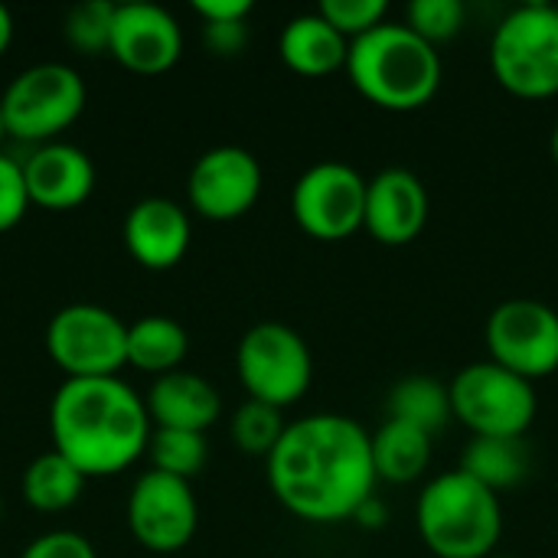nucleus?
<instances>
[{
  "label": "nucleus",
  "mask_w": 558,
  "mask_h": 558,
  "mask_svg": "<svg viewBox=\"0 0 558 558\" xmlns=\"http://www.w3.org/2000/svg\"><path fill=\"white\" fill-rule=\"evenodd\" d=\"M278 52L288 69L301 75H330L337 69H347L350 39L333 29L320 13H301L284 23Z\"/></svg>",
  "instance_id": "nucleus-19"
},
{
  "label": "nucleus",
  "mask_w": 558,
  "mask_h": 558,
  "mask_svg": "<svg viewBox=\"0 0 558 558\" xmlns=\"http://www.w3.org/2000/svg\"><path fill=\"white\" fill-rule=\"evenodd\" d=\"M20 558H98L95 556V546L72 533V530H52V533H43L39 539H33L23 556Z\"/></svg>",
  "instance_id": "nucleus-31"
},
{
  "label": "nucleus",
  "mask_w": 558,
  "mask_h": 558,
  "mask_svg": "<svg viewBox=\"0 0 558 558\" xmlns=\"http://www.w3.org/2000/svg\"><path fill=\"white\" fill-rule=\"evenodd\" d=\"M49 432L85 477L121 474L150 441V415L144 399L121 376L65 379L49 402Z\"/></svg>",
  "instance_id": "nucleus-2"
},
{
  "label": "nucleus",
  "mask_w": 558,
  "mask_h": 558,
  "mask_svg": "<svg viewBox=\"0 0 558 558\" xmlns=\"http://www.w3.org/2000/svg\"><path fill=\"white\" fill-rule=\"evenodd\" d=\"M147 454L154 461V471L173 474V477H196L209 458L206 435L199 432H180V428H154L147 441Z\"/></svg>",
  "instance_id": "nucleus-25"
},
{
  "label": "nucleus",
  "mask_w": 558,
  "mask_h": 558,
  "mask_svg": "<svg viewBox=\"0 0 558 558\" xmlns=\"http://www.w3.org/2000/svg\"><path fill=\"white\" fill-rule=\"evenodd\" d=\"M405 26H412L432 46L445 43L461 33L464 3L461 0H412L405 10Z\"/></svg>",
  "instance_id": "nucleus-28"
},
{
  "label": "nucleus",
  "mask_w": 558,
  "mask_h": 558,
  "mask_svg": "<svg viewBox=\"0 0 558 558\" xmlns=\"http://www.w3.org/2000/svg\"><path fill=\"white\" fill-rule=\"evenodd\" d=\"M29 209V193L23 183V163L0 154V232L13 229Z\"/></svg>",
  "instance_id": "nucleus-30"
},
{
  "label": "nucleus",
  "mask_w": 558,
  "mask_h": 558,
  "mask_svg": "<svg viewBox=\"0 0 558 558\" xmlns=\"http://www.w3.org/2000/svg\"><path fill=\"white\" fill-rule=\"evenodd\" d=\"M190 353V337L180 320L150 314L128 327V363L141 373L167 376L180 369Z\"/></svg>",
  "instance_id": "nucleus-21"
},
{
  "label": "nucleus",
  "mask_w": 558,
  "mask_h": 558,
  "mask_svg": "<svg viewBox=\"0 0 558 558\" xmlns=\"http://www.w3.org/2000/svg\"><path fill=\"white\" fill-rule=\"evenodd\" d=\"M124 69L141 75L167 72L183 52V29L170 10L147 0H128L114 10L111 49Z\"/></svg>",
  "instance_id": "nucleus-14"
},
{
  "label": "nucleus",
  "mask_w": 558,
  "mask_h": 558,
  "mask_svg": "<svg viewBox=\"0 0 558 558\" xmlns=\"http://www.w3.org/2000/svg\"><path fill=\"white\" fill-rule=\"evenodd\" d=\"M317 13L353 43L356 36L386 23L389 3L386 0H320Z\"/></svg>",
  "instance_id": "nucleus-29"
},
{
  "label": "nucleus",
  "mask_w": 558,
  "mask_h": 558,
  "mask_svg": "<svg viewBox=\"0 0 558 558\" xmlns=\"http://www.w3.org/2000/svg\"><path fill=\"white\" fill-rule=\"evenodd\" d=\"M461 471L500 494L530 474V451L523 438H471L461 458Z\"/></svg>",
  "instance_id": "nucleus-24"
},
{
  "label": "nucleus",
  "mask_w": 558,
  "mask_h": 558,
  "mask_svg": "<svg viewBox=\"0 0 558 558\" xmlns=\"http://www.w3.org/2000/svg\"><path fill=\"white\" fill-rule=\"evenodd\" d=\"M432 199L418 173L405 167H386L366 180L363 229L383 245H409L428 226Z\"/></svg>",
  "instance_id": "nucleus-15"
},
{
  "label": "nucleus",
  "mask_w": 558,
  "mask_h": 558,
  "mask_svg": "<svg viewBox=\"0 0 558 558\" xmlns=\"http://www.w3.org/2000/svg\"><path fill=\"white\" fill-rule=\"evenodd\" d=\"M144 405L154 428H180L199 435H206V428L216 425L222 412V399L216 386L190 369H173L167 376H157L144 396Z\"/></svg>",
  "instance_id": "nucleus-18"
},
{
  "label": "nucleus",
  "mask_w": 558,
  "mask_h": 558,
  "mask_svg": "<svg viewBox=\"0 0 558 558\" xmlns=\"http://www.w3.org/2000/svg\"><path fill=\"white\" fill-rule=\"evenodd\" d=\"M353 520H356L363 530H383V526L389 523V510H386V504L373 494V497L353 513Z\"/></svg>",
  "instance_id": "nucleus-34"
},
{
  "label": "nucleus",
  "mask_w": 558,
  "mask_h": 558,
  "mask_svg": "<svg viewBox=\"0 0 558 558\" xmlns=\"http://www.w3.org/2000/svg\"><path fill=\"white\" fill-rule=\"evenodd\" d=\"M284 428L288 425L281 418V409L258 402V399L242 402L232 415V441L245 454H265L268 458L275 451V445L281 441Z\"/></svg>",
  "instance_id": "nucleus-27"
},
{
  "label": "nucleus",
  "mask_w": 558,
  "mask_h": 558,
  "mask_svg": "<svg viewBox=\"0 0 558 558\" xmlns=\"http://www.w3.org/2000/svg\"><path fill=\"white\" fill-rule=\"evenodd\" d=\"M196 523L199 510L190 481L163 471H147L134 481L128 497V526L144 549L160 556L180 553L193 539Z\"/></svg>",
  "instance_id": "nucleus-12"
},
{
  "label": "nucleus",
  "mask_w": 558,
  "mask_h": 558,
  "mask_svg": "<svg viewBox=\"0 0 558 558\" xmlns=\"http://www.w3.org/2000/svg\"><path fill=\"white\" fill-rule=\"evenodd\" d=\"M29 203L46 209H75L95 190V163L75 144L49 141L23 157Z\"/></svg>",
  "instance_id": "nucleus-16"
},
{
  "label": "nucleus",
  "mask_w": 558,
  "mask_h": 558,
  "mask_svg": "<svg viewBox=\"0 0 558 558\" xmlns=\"http://www.w3.org/2000/svg\"><path fill=\"white\" fill-rule=\"evenodd\" d=\"M235 366L248 399L268 402L275 409L298 402L314 379V360L304 337L275 320L255 324L242 333Z\"/></svg>",
  "instance_id": "nucleus-8"
},
{
  "label": "nucleus",
  "mask_w": 558,
  "mask_h": 558,
  "mask_svg": "<svg viewBox=\"0 0 558 558\" xmlns=\"http://www.w3.org/2000/svg\"><path fill=\"white\" fill-rule=\"evenodd\" d=\"M448 389L454 418H461L474 438H523L539 409L533 383L494 360L468 363Z\"/></svg>",
  "instance_id": "nucleus-6"
},
{
  "label": "nucleus",
  "mask_w": 558,
  "mask_h": 558,
  "mask_svg": "<svg viewBox=\"0 0 558 558\" xmlns=\"http://www.w3.org/2000/svg\"><path fill=\"white\" fill-rule=\"evenodd\" d=\"M494 78L520 98L558 95V7L523 3L490 36Z\"/></svg>",
  "instance_id": "nucleus-5"
},
{
  "label": "nucleus",
  "mask_w": 558,
  "mask_h": 558,
  "mask_svg": "<svg viewBox=\"0 0 558 558\" xmlns=\"http://www.w3.org/2000/svg\"><path fill=\"white\" fill-rule=\"evenodd\" d=\"M553 160H556V170H558V121H556V128H553Z\"/></svg>",
  "instance_id": "nucleus-36"
},
{
  "label": "nucleus",
  "mask_w": 558,
  "mask_h": 558,
  "mask_svg": "<svg viewBox=\"0 0 558 558\" xmlns=\"http://www.w3.org/2000/svg\"><path fill=\"white\" fill-rule=\"evenodd\" d=\"M3 137H10V134H7V121H3V111H0V144H3Z\"/></svg>",
  "instance_id": "nucleus-37"
},
{
  "label": "nucleus",
  "mask_w": 558,
  "mask_h": 558,
  "mask_svg": "<svg viewBox=\"0 0 558 558\" xmlns=\"http://www.w3.org/2000/svg\"><path fill=\"white\" fill-rule=\"evenodd\" d=\"M415 526L438 558H487L504 536V507L490 487L458 468L425 484Z\"/></svg>",
  "instance_id": "nucleus-4"
},
{
  "label": "nucleus",
  "mask_w": 558,
  "mask_h": 558,
  "mask_svg": "<svg viewBox=\"0 0 558 558\" xmlns=\"http://www.w3.org/2000/svg\"><path fill=\"white\" fill-rule=\"evenodd\" d=\"M85 474L56 448L33 458L29 468L23 471V497L33 510L39 513H59L69 510L85 487Z\"/></svg>",
  "instance_id": "nucleus-22"
},
{
  "label": "nucleus",
  "mask_w": 558,
  "mask_h": 558,
  "mask_svg": "<svg viewBox=\"0 0 558 558\" xmlns=\"http://www.w3.org/2000/svg\"><path fill=\"white\" fill-rule=\"evenodd\" d=\"M82 108L85 82L65 62H36L23 69L0 98L7 134L29 141L33 147L49 144L82 114Z\"/></svg>",
  "instance_id": "nucleus-7"
},
{
  "label": "nucleus",
  "mask_w": 558,
  "mask_h": 558,
  "mask_svg": "<svg viewBox=\"0 0 558 558\" xmlns=\"http://www.w3.org/2000/svg\"><path fill=\"white\" fill-rule=\"evenodd\" d=\"M291 213L311 239L343 242L363 229L366 177L343 160H320L298 177Z\"/></svg>",
  "instance_id": "nucleus-10"
},
{
  "label": "nucleus",
  "mask_w": 558,
  "mask_h": 558,
  "mask_svg": "<svg viewBox=\"0 0 558 558\" xmlns=\"http://www.w3.org/2000/svg\"><path fill=\"white\" fill-rule=\"evenodd\" d=\"M203 39L216 56H239L248 43V26H245V20L203 23Z\"/></svg>",
  "instance_id": "nucleus-32"
},
{
  "label": "nucleus",
  "mask_w": 558,
  "mask_h": 558,
  "mask_svg": "<svg viewBox=\"0 0 558 558\" xmlns=\"http://www.w3.org/2000/svg\"><path fill=\"white\" fill-rule=\"evenodd\" d=\"M124 245L150 271H167L190 248V216L167 196H144L124 216Z\"/></svg>",
  "instance_id": "nucleus-17"
},
{
  "label": "nucleus",
  "mask_w": 558,
  "mask_h": 558,
  "mask_svg": "<svg viewBox=\"0 0 558 558\" xmlns=\"http://www.w3.org/2000/svg\"><path fill=\"white\" fill-rule=\"evenodd\" d=\"M487 350L504 369L536 383L558 369V311L533 298H510L487 317Z\"/></svg>",
  "instance_id": "nucleus-11"
},
{
  "label": "nucleus",
  "mask_w": 558,
  "mask_h": 558,
  "mask_svg": "<svg viewBox=\"0 0 558 558\" xmlns=\"http://www.w3.org/2000/svg\"><path fill=\"white\" fill-rule=\"evenodd\" d=\"M0 513H3V500H0Z\"/></svg>",
  "instance_id": "nucleus-38"
},
{
  "label": "nucleus",
  "mask_w": 558,
  "mask_h": 558,
  "mask_svg": "<svg viewBox=\"0 0 558 558\" xmlns=\"http://www.w3.org/2000/svg\"><path fill=\"white\" fill-rule=\"evenodd\" d=\"M347 75L376 108L415 111L441 85V56L412 26L386 20L350 43Z\"/></svg>",
  "instance_id": "nucleus-3"
},
{
  "label": "nucleus",
  "mask_w": 558,
  "mask_h": 558,
  "mask_svg": "<svg viewBox=\"0 0 558 558\" xmlns=\"http://www.w3.org/2000/svg\"><path fill=\"white\" fill-rule=\"evenodd\" d=\"M262 193V163L252 150L235 144L209 147L190 170V206L216 222L245 216Z\"/></svg>",
  "instance_id": "nucleus-13"
},
{
  "label": "nucleus",
  "mask_w": 558,
  "mask_h": 558,
  "mask_svg": "<svg viewBox=\"0 0 558 558\" xmlns=\"http://www.w3.org/2000/svg\"><path fill=\"white\" fill-rule=\"evenodd\" d=\"M46 350L65 379L118 376L128 363V324L101 304H69L52 314Z\"/></svg>",
  "instance_id": "nucleus-9"
},
{
  "label": "nucleus",
  "mask_w": 558,
  "mask_h": 558,
  "mask_svg": "<svg viewBox=\"0 0 558 558\" xmlns=\"http://www.w3.org/2000/svg\"><path fill=\"white\" fill-rule=\"evenodd\" d=\"M373 464L379 481L412 484L432 464V435L415 425L386 418L373 435Z\"/></svg>",
  "instance_id": "nucleus-20"
},
{
  "label": "nucleus",
  "mask_w": 558,
  "mask_h": 558,
  "mask_svg": "<svg viewBox=\"0 0 558 558\" xmlns=\"http://www.w3.org/2000/svg\"><path fill=\"white\" fill-rule=\"evenodd\" d=\"M10 39H13V16H10V10L0 3V56L7 52Z\"/></svg>",
  "instance_id": "nucleus-35"
},
{
  "label": "nucleus",
  "mask_w": 558,
  "mask_h": 558,
  "mask_svg": "<svg viewBox=\"0 0 558 558\" xmlns=\"http://www.w3.org/2000/svg\"><path fill=\"white\" fill-rule=\"evenodd\" d=\"M193 10L203 16V23H229L245 20L252 13V0H193Z\"/></svg>",
  "instance_id": "nucleus-33"
},
{
  "label": "nucleus",
  "mask_w": 558,
  "mask_h": 558,
  "mask_svg": "<svg viewBox=\"0 0 558 558\" xmlns=\"http://www.w3.org/2000/svg\"><path fill=\"white\" fill-rule=\"evenodd\" d=\"M114 10L118 3L111 0H85L69 7L65 13V43L85 56H98L111 49V29H114Z\"/></svg>",
  "instance_id": "nucleus-26"
},
{
  "label": "nucleus",
  "mask_w": 558,
  "mask_h": 558,
  "mask_svg": "<svg viewBox=\"0 0 558 558\" xmlns=\"http://www.w3.org/2000/svg\"><path fill=\"white\" fill-rule=\"evenodd\" d=\"M373 435L337 412L291 422L268 454V484L281 507L311 523H340L376 494Z\"/></svg>",
  "instance_id": "nucleus-1"
},
{
  "label": "nucleus",
  "mask_w": 558,
  "mask_h": 558,
  "mask_svg": "<svg viewBox=\"0 0 558 558\" xmlns=\"http://www.w3.org/2000/svg\"><path fill=\"white\" fill-rule=\"evenodd\" d=\"M389 418L415 425L428 435L441 432L448 418L454 415L451 409V389L435 379V376H405L389 389Z\"/></svg>",
  "instance_id": "nucleus-23"
}]
</instances>
